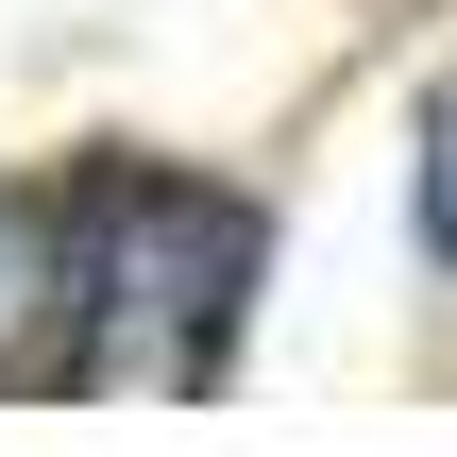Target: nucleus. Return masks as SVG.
I'll use <instances>...</instances> for the list:
<instances>
[{"label": "nucleus", "mask_w": 457, "mask_h": 457, "mask_svg": "<svg viewBox=\"0 0 457 457\" xmlns=\"http://www.w3.org/2000/svg\"><path fill=\"white\" fill-rule=\"evenodd\" d=\"M68 339V237H51V187H0V373H51Z\"/></svg>", "instance_id": "f03ea898"}, {"label": "nucleus", "mask_w": 457, "mask_h": 457, "mask_svg": "<svg viewBox=\"0 0 457 457\" xmlns=\"http://www.w3.org/2000/svg\"><path fill=\"white\" fill-rule=\"evenodd\" d=\"M51 237H68V339H51V390H119V407H187L237 373V322H254V204L204 187V170H153V153H102L51 187Z\"/></svg>", "instance_id": "f257e3e1"}, {"label": "nucleus", "mask_w": 457, "mask_h": 457, "mask_svg": "<svg viewBox=\"0 0 457 457\" xmlns=\"http://www.w3.org/2000/svg\"><path fill=\"white\" fill-rule=\"evenodd\" d=\"M407 220H424V254L457 271V85L424 102V153H407Z\"/></svg>", "instance_id": "7ed1b4c3"}]
</instances>
